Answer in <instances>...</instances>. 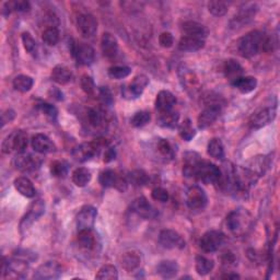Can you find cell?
Masks as SVG:
<instances>
[{
	"label": "cell",
	"mask_w": 280,
	"mask_h": 280,
	"mask_svg": "<svg viewBox=\"0 0 280 280\" xmlns=\"http://www.w3.org/2000/svg\"><path fill=\"white\" fill-rule=\"evenodd\" d=\"M238 50L242 57L252 58L262 50H271V40L260 31H252L240 38Z\"/></svg>",
	"instance_id": "1"
},
{
	"label": "cell",
	"mask_w": 280,
	"mask_h": 280,
	"mask_svg": "<svg viewBox=\"0 0 280 280\" xmlns=\"http://www.w3.org/2000/svg\"><path fill=\"white\" fill-rule=\"evenodd\" d=\"M107 146L108 142L106 139H95L92 142H87L76 147L73 151V157L78 162H87L99 154L102 148Z\"/></svg>",
	"instance_id": "2"
},
{
	"label": "cell",
	"mask_w": 280,
	"mask_h": 280,
	"mask_svg": "<svg viewBox=\"0 0 280 280\" xmlns=\"http://www.w3.org/2000/svg\"><path fill=\"white\" fill-rule=\"evenodd\" d=\"M28 135L22 130L15 132L10 134L6 138L2 145V150L5 154H9L12 151H16L18 153L25 152V149L28 148Z\"/></svg>",
	"instance_id": "3"
},
{
	"label": "cell",
	"mask_w": 280,
	"mask_h": 280,
	"mask_svg": "<svg viewBox=\"0 0 280 280\" xmlns=\"http://www.w3.org/2000/svg\"><path fill=\"white\" fill-rule=\"evenodd\" d=\"M251 225V217L246 211L234 210L227 217V227L236 236H242Z\"/></svg>",
	"instance_id": "4"
},
{
	"label": "cell",
	"mask_w": 280,
	"mask_h": 280,
	"mask_svg": "<svg viewBox=\"0 0 280 280\" xmlns=\"http://www.w3.org/2000/svg\"><path fill=\"white\" fill-rule=\"evenodd\" d=\"M28 262L20 258L15 257V259L7 260L4 257L2 267L3 278H24L28 273Z\"/></svg>",
	"instance_id": "5"
},
{
	"label": "cell",
	"mask_w": 280,
	"mask_h": 280,
	"mask_svg": "<svg viewBox=\"0 0 280 280\" xmlns=\"http://www.w3.org/2000/svg\"><path fill=\"white\" fill-rule=\"evenodd\" d=\"M208 203L207 194L199 186H192L186 192V205L191 210H203Z\"/></svg>",
	"instance_id": "6"
},
{
	"label": "cell",
	"mask_w": 280,
	"mask_h": 280,
	"mask_svg": "<svg viewBox=\"0 0 280 280\" xmlns=\"http://www.w3.org/2000/svg\"><path fill=\"white\" fill-rule=\"evenodd\" d=\"M225 234L220 231H208L200 239V249L205 253L217 252L225 243Z\"/></svg>",
	"instance_id": "7"
},
{
	"label": "cell",
	"mask_w": 280,
	"mask_h": 280,
	"mask_svg": "<svg viewBox=\"0 0 280 280\" xmlns=\"http://www.w3.org/2000/svg\"><path fill=\"white\" fill-rule=\"evenodd\" d=\"M257 6L255 4H246L243 7H241L238 11V14L233 17L230 22L231 29H240L244 27L245 24L250 23L254 17L256 16Z\"/></svg>",
	"instance_id": "8"
},
{
	"label": "cell",
	"mask_w": 280,
	"mask_h": 280,
	"mask_svg": "<svg viewBox=\"0 0 280 280\" xmlns=\"http://www.w3.org/2000/svg\"><path fill=\"white\" fill-rule=\"evenodd\" d=\"M97 216L96 208L93 206H84L76 217V225L78 231L92 230Z\"/></svg>",
	"instance_id": "9"
},
{
	"label": "cell",
	"mask_w": 280,
	"mask_h": 280,
	"mask_svg": "<svg viewBox=\"0 0 280 280\" xmlns=\"http://www.w3.org/2000/svg\"><path fill=\"white\" fill-rule=\"evenodd\" d=\"M159 243L166 250H182L185 247V241L180 233L174 230H162L159 234Z\"/></svg>",
	"instance_id": "10"
},
{
	"label": "cell",
	"mask_w": 280,
	"mask_h": 280,
	"mask_svg": "<svg viewBox=\"0 0 280 280\" xmlns=\"http://www.w3.org/2000/svg\"><path fill=\"white\" fill-rule=\"evenodd\" d=\"M73 56L76 58L78 64L82 66H89L95 60V51L92 46L86 43H76L71 45Z\"/></svg>",
	"instance_id": "11"
},
{
	"label": "cell",
	"mask_w": 280,
	"mask_h": 280,
	"mask_svg": "<svg viewBox=\"0 0 280 280\" xmlns=\"http://www.w3.org/2000/svg\"><path fill=\"white\" fill-rule=\"evenodd\" d=\"M45 212V203L42 199H36L35 201L31 204L29 207L28 212L25 213V216L22 218L20 223V230L23 232L24 230L29 229V228L33 225V222L41 218Z\"/></svg>",
	"instance_id": "12"
},
{
	"label": "cell",
	"mask_w": 280,
	"mask_h": 280,
	"mask_svg": "<svg viewBox=\"0 0 280 280\" xmlns=\"http://www.w3.org/2000/svg\"><path fill=\"white\" fill-rule=\"evenodd\" d=\"M148 83H149V79L147 76L145 75L136 76L128 86L124 87L122 89L123 96L126 97V99H137V97H139L142 94V92H144L146 87L148 86Z\"/></svg>",
	"instance_id": "13"
},
{
	"label": "cell",
	"mask_w": 280,
	"mask_h": 280,
	"mask_svg": "<svg viewBox=\"0 0 280 280\" xmlns=\"http://www.w3.org/2000/svg\"><path fill=\"white\" fill-rule=\"evenodd\" d=\"M130 210L142 219H154L158 216L157 209L145 197L136 198L130 206Z\"/></svg>",
	"instance_id": "14"
},
{
	"label": "cell",
	"mask_w": 280,
	"mask_h": 280,
	"mask_svg": "<svg viewBox=\"0 0 280 280\" xmlns=\"http://www.w3.org/2000/svg\"><path fill=\"white\" fill-rule=\"evenodd\" d=\"M276 117V110L272 107L260 108L254 113L250 119V126L253 129L263 128L268 125Z\"/></svg>",
	"instance_id": "15"
},
{
	"label": "cell",
	"mask_w": 280,
	"mask_h": 280,
	"mask_svg": "<svg viewBox=\"0 0 280 280\" xmlns=\"http://www.w3.org/2000/svg\"><path fill=\"white\" fill-rule=\"evenodd\" d=\"M62 275V267L57 262H46L37 267L33 278L40 280H51L60 278Z\"/></svg>",
	"instance_id": "16"
},
{
	"label": "cell",
	"mask_w": 280,
	"mask_h": 280,
	"mask_svg": "<svg viewBox=\"0 0 280 280\" xmlns=\"http://www.w3.org/2000/svg\"><path fill=\"white\" fill-rule=\"evenodd\" d=\"M14 165L19 171L32 172L41 165V160L29 153H18L14 159Z\"/></svg>",
	"instance_id": "17"
},
{
	"label": "cell",
	"mask_w": 280,
	"mask_h": 280,
	"mask_svg": "<svg viewBox=\"0 0 280 280\" xmlns=\"http://www.w3.org/2000/svg\"><path fill=\"white\" fill-rule=\"evenodd\" d=\"M77 28L83 37L90 38L96 33L97 21L92 15H80L77 19Z\"/></svg>",
	"instance_id": "18"
},
{
	"label": "cell",
	"mask_w": 280,
	"mask_h": 280,
	"mask_svg": "<svg viewBox=\"0 0 280 280\" xmlns=\"http://www.w3.org/2000/svg\"><path fill=\"white\" fill-rule=\"evenodd\" d=\"M221 114V106L219 104H210L203 112H201L197 119V124L199 129H206L210 127L216 122Z\"/></svg>",
	"instance_id": "19"
},
{
	"label": "cell",
	"mask_w": 280,
	"mask_h": 280,
	"mask_svg": "<svg viewBox=\"0 0 280 280\" xmlns=\"http://www.w3.org/2000/svg\"><path fill=\"white\" fill-rule=\"evenodd\" d=\"M31 145L32 148L34 149V151L42 154L56 151V146L54 145V142L51 141L47 136L43 134H37L33 136V138L31 140Z\"/></svg>",
	"instance_id": "20"
},
{
	"label": "cell",
	"mask_w": 280,
	"mask_h": 280,
	"mask_svg": "<svg viewBox=\"0 0 280 280\" xmlns=\"http://www.w3.org/2000/svg\"><path fill=\"white\" fill-rule=\"evenodd\" d=\"M182 33L183 36H191V37H196L205 40L208 35V29L201 23H198L196 21H186L181 27Z\"/></svg>",
	"instance_id": "21"
},
{
	"label": "cell",
	"mask_w": 280,
	"mask_h": 280,
	"mask_svg": "<svg viewBox=\"0 0 280 280\" xmlns=\"http://www.w3.org/2000/svg\"><path fill=\"white\" fill-rule=\"evenodd\" d=\"M101 49L103 55L108 60L116 57L119 53V42H117L116 37L108 32L104 33L101 37Z\"/></svg>",
	"instance_id": "22"
},
{
	"label": "cell",
	"mask_w": 280,
	"mask_h": 280,
	"mask_svg": "<svg viewBox=\"0 0 280 280\" xmlns=\"http://www.w3.org/2000/svg\"><path fill=\"white\" fill-rule=\"evenodd\" d=\"M175 104H177V97L170 91H160L155 99V108L159 110V113L169 112L172 110Z\"/></svg>",
	"instance_id": "23"
},
{
	"label": "cell",
	"mask_w": 280,
	"mask_h": 280,
	"mask_svg": "<svg viewBox=\"0 0 280 280\" xmlns=\"http://www.w3.org/2000/svg\"><path fill=\"white\" fill-rule=\"evenodd\" d=\"M141 263L140 253L137 251H128L123 254L122 257V266L127 272L134 271L138 268Z\"/></svg>",
	"instance_id": "24"
},
{
	"label": "cell",
	"mask_w": 280,
	"mask_h": 280,
	"mask_svg": "<svg viewBox=\"0 0 280 280\" xmlns=\"http://www.w3.org/2000/svg\"><path fill=\"white\" fill-rule=\"evenodd\" d=\"M223 73L226 78L231 82V84L238 80L239 78L243 77V68L241 65L234 60H229L225 63L223 66Z\"/></svg>",
	"instance_id": "25"
},
{
	"label": "cell",
	"mask_w": 280,
	"mask_h": 280,
	"mask_svg": "<svg viewBox=\"0 0 280 280\" xmlns=\"http://www.w3.org/2000/svg\"><path fill=\"white\" fill-rule=\"evenodd\" d=\"M205 46V40L191 36H182L179 42V49L183 51H197Z\"/></svg>",
	"instance_id": "26"
},
{
	"label": "cell",
	"mask_w": 280,
	"mask_h": 280,
	"mask_svg": "<svg viewBox=\"0 0 280 280\" xmlns=\"http://www.w3.org/2000/svg\"><path fill=\"white\" fill-rule=\"evenodd\" d=\"M157 272L164 279L174 278L179 272V265L174 260H162L157 266Z\"/></svg>",
	"instance_id": "27"
},
{
	"label": "cell",
	"mask_w": 280,
	"mask_h": 280,
	"mask_svg": "<svg viewBox=\"0 0 280 280\" xmlns=\"http://www.w3.org/2000/svg\"><path fill=\"white\" fill-rule=\"evenodd\" d=\"M78 244L81 249L92 251L96 247V238L92 230L78 231Z\"/></svg>",
	"instance_id": "28"
},
{
	"label": "cell",
	"mask_w": 280,
	"mask_h": 280,
	"mask_svg": "<svg viewBox=\"0 0 280 280\" xmlns=\"http://www.w3.org/2000/svg\"><path fill=\"white\" fill-rule=\"evenodd\" d=\"M16 190L20 193L22 196L27 198H32L35 196V187L33 183L28 178H18L15 180Z\"/></svg>",
	"instance_id": "29"
},
{
	"label": "cell",
	"mask_w": 280,
	"mask_h": 280,
	"mask_svg": "<svg viewBox=\"0 0 280 280\" xmlns=\"http://www.w3.org/2000/svg\"><path fill=\"white\" fill-rule=\"evenodd\" d=\"M51 79L58 84H67L70 82L71 78H73V74L68 67L63 66V65H58V66L54 67L51 70Z\"/></svg>",
	"instance_id": "30"
},
{
	"label": "cell",
	"mask_w": 280,
	"mask_h": 280,
	"mask_svg": "<svg viewBox=\"0 0 280 280\" xmlns=\"http://www.w3.org/2000/svg\"><path fill=\"white\" fill-rule=\"evenodd\" d=\"M234 88H237L241 93H250L257 87V80L254 77H241L232 83Z\"/></svg>",
	"instance_id": "31"
},
{
	"label": "cell",
	"mask_w": 280,
	"mask_h": 280,
	"mask_svg": "<svg viewBox=\"0 0 280 280\" xmlns=\"http://www.w3.org/2000/svg\"><path fill=\"white\" fill-rule=\"evenodd\" d=\"M180 120V115L174 110H169V112L160 113L158 117V125L164 128H175L178 126Z\"/></svg>",
	"instance_id": "32"
},
{
	"label": "cell",
	"mask_w": 280,
	"mask_h": 280,
	"mask_svg": "<svg viewBox=\"0 0 280 280\" xmlns=\"http://www.w3.org/2000/svg\"><path fill=\"white\" fill-rule=\"evenodd\" d=\"M31 10V5L25 0H19V2H8L4 5L3 15L9 16L12 11L16 12H29Z\"/></svg>",
	"instance_id": "33"
},
{
	"label": "cell",
	"mask_w": 280,
	"mask_h": 280,
	"mask_svg": "<svg viewBox=\"0 0 280 280\" xmlns=\"http://www.w3.org/2000/svg\"><path fill=\"white\" fill-rule=\"evenodd\" d=\"M207 152L213 159L222 160L225 158V147L222 141L218 138L211 139L209 141V144H208Z\"/></svg>",
	"instance_id": "34"
},
{
	"label": "cell",
	"mask_w": 280,
	"mask_h": 280,
	"mask_svg": "<svg viewBox=\"0 0 280 280\" xmlns=\"http://www.w3.org/2000/svg\"><path fill=\"white\" fill-rule=\"evenodd\" d=\"M14 88L19 91V92H29V91L32 89L34 84V80L33 78L27 76V75H20V76H17L15 79H14Z\"/></svg>",
	"instance_id": "35"
},
{
	"label": "cell",
	"mask_w": 280,
	"mask_h": 280,
	"mask_svg": "<svg viewBox=\"0 0 280 280\" xmlns=\"http://www.w3.org/2000/svg\"><path fill=\"white\" fill-rule=\"evenodd\" d=\"M91 172L87 167H78L73 173V182L78 187H84L91 181Z\"/></svg>",
	"instance_id": "36"
},
{
	"label": "cell",
	"mask_w": 280,
	"mask_h": 280,
	"mask_svg": "<svg viewBox=\"0 0 280 280\" xmlns=\"http://www.w3.org/2000/svg\"><path fill=\"white\" fill-rule=\"evenodd\" d=\"M213 267H214V263L212 259L201 255H198L196 257V265H195V268H196L198 275L200 276L208 275V273L213 269Z\"/></svg>",
	"instance_id": "37"
},
{
	"label": "cell",
	"mask_w": 280,
	"mask_h": 280,
	"mask_svg": "<svg viewBox=\"0 0 280 280\" xmlns=\"http://www.w3.org/2000/svg\"><path fill=\"white\" fill-rule=\"evenodd\" d=\"M120 177L116 174L115 171L113 170H104L103 172L100 173L99 177V182L102 187H116L117 182H119Z\"/></svg>",
	"instance_id": "38"
},
{
	"label": "cell",
	"mask_w": 280,
	"mask_h": 280,
	"mask_svg": "<svg viewBox=\"0 0 280 280\" xmlns=\"http://www.w3.org/2000/svg\"><path fill=\"white\" fill-rule=\"evenodd\" d=\"M128 181L134 186H144L149 182V175L144 170H135L128 175Z\"/></svg>",
	"instance_id": "39"
},
{
	"label": "cell",
	"mask_w": 280,
	"mask_h": 280,
	"mask_svg": "<svg viewBox=\"0 0 280 280\" xmlns=\"http://www.w3.org/2000/svg\"><path fill=\"white\" fill-rule=\"evenodd\" d=\"M50 174L54 178L64 179L68 174V164L65 161L56 160L50 164Z\"/></svg>",
	"instance_id": "40"
},
{
	"label": "cell",
	"mask_w": 280,
	"mask_h": 280,
	"mask_svg": "<svg viewBox=\"0 0 280 280\" xmlns=\"http://www.w3.org/2000/svg\"><path fill=\"white\" fill-rule=\"evenodd\" d=\"M179 132L182 139H184L185 141H191L195 137V135H196V132H195V129L192 125V122L188 119L184 120L181 123V125L179 127Z\"/></svg>",
	"instance_id": "41"
},
{
	"label": "cell",
	"mask_w": 280,
	"mask_h": 280,
	"mask_svg": "<svg viewBox=\"0 0 280 280\" xmlns=\"http://www.w3.org/2000/svg\"><path fill=\"white\" fill-rule=\"evenodd\" d=\"M104 113L99 108H90L88 110L89 124L94 128H100L104 125Z\"/></svg>",
	"instance_id": "42"
},
{
	"label": "cell",
	"mask_w": 280,
	"mask_h": 280,
	"mask_svg": "<svg viewBox=\"0 0 280 280\" xmlns=\"http://www.w3.org/2000/svg\"><path fill=\"white\" fill-rule=\"evenodd\" d=\"M229 5L220 0H213V2L208 3V10L214 17H222L228 12Z\"/></svg>",
	"instance_id": "43"
},
{
	"label": "cell",
	"mask_w": 280,
	"mask_h": 280,
	"mask_svg": "<svg viewBox=\"0 0 280 280\" xmlns=\"http://www.w3.org/2000/svg\"><path fill=\"white\" fill-rule=\"evenodd\" d=\"M96 279H108V280H115L119 278V271H117L116 267L113 265H104L101 267L99 272L95 276Z\"/></svg>",
	"instance_id": "44"
},
{
	"label": "cell",
	"mask_w": 280,
	"mask_h": 280,
	"mask_svg": "<svg viewBox=\"0 0 280 280\" xmlns=\"http://www.w3.org/2000/svg\"><path fill=\"white\" fill-rule=\"evenodd\" d=\"M43 42L48 45V46H55V45L60 42V32L57 28H49L45 29L42 34Z\"/></svg>",
	"instance_id": "45"
},
{
	"label": "cell",
	"mask_w": 280,
	"mask_h": 280,
	"mask_svg": "<svg viewBox=\"0 0 280 280\" xmlns=\"http://www.w3.org/2000/svg\"><path fill=\"white\" fill-rule=\"evenodd\" d=\"M151 120V115L147 110H140V112H137L133 117L132 120H130V124L134 127L137 128H140V127H144L146 126L147 124L150 122Z\"/></svg>",
	"instance_id": "46"
},
{
	"label": "cell",
	"mask_w": 280,
	"mask_h": 280,
	"mask_svg": "<svg viewBox=\"0 0 280 280\" xmlns=\"http://www.w3.org/2000/svg\"><path fill=\"white\" fill-rule=\"evenodd\" d=\"M108 76L112 78V79H124V78L128 77L132 74V69L126 66H113L108 69Z\"/></svg>",
	"instance_id": "47"
},
{
	"label": "cell",
	"mask_w": 280,
	"mask_h": 280,
	"mask_svg": "<svg viewBox=\"0 0 280 280\" xmlns=\"http://www.w3.org/2000/svg\"><path fill=\"white\" fill-rule=\"evenodd\" d=\"M22 43L24 49L27 50V53H29L32 56L36 55V50H37V45L36 42L29 32H24L22 33Z\"/></svg>",
	"instance_id": "48"
},
{
	"label": "cell",
	"mask_w": 280,
	"mask_h": 280,
	"mask_svg": "<svg viewBox=\"0 0 280 280\" xmlns=\"http://www.w3.org/2000/svg\"><path fill=\"white\" fill-rule=\"evenodd\" d=\"M157 148L162 157H164L165 159H173L174 150L166 139H160L157 144Z\"/></svg>",
	"instance_id": "49"
},
{
	"label": "cell",
	"mask_w": 280,
	"mask_h": 280,
	"mask_svg": "<svg viewBox=\"0 0 280 280\" xmlns=\"http://www.w3.org/2000/svg\"><path fill=\"white\" fill-rule=\"evenodd\" d=\"M80 84L81 88L83 90V92L88 95H93L95 92V84L92 79V77H90L88 75H83L80 79Z\"/></svg>",
	"instance_id": "50"
},
{
	"label": "cell",
	"mask_w": 280,
	"mask_h": 280,
	"mask_svg": "<svg viewBox=\"0 0 280 280\" xmlns=\"http://www.w3.org/2000/svg\"><path fill=\"white\" fill-rule=\"evenodd\" d=\"M38 107H40V109L42 110V112L45 115H46L50 121H54L55 122L57 120L58 110H57V108L54 105H51V104H49V103H41L40 105H38Z\"/></svg>",
	"instance_id": "51"
},
{
	"label": "cell",
	"mask_w": 280,
	"mask_h": 280,
	"mask_svg": "<svg viewBox=\"0 0 280 280\" xmlns=\"http://www.w3.org/2000/svg\"><path fill=\"white\" fill-rule=\"evenodd\" d=\"M151 197L153 200L160 201V203H166L169 198H170L167 191L162 187H155L154 190H152Z\"/></svg>",
	"instance_id": "52"
},
{
	"label": "cell",
	"mask_w": 280,
	"mask_h": 280,
	"mask_svg": "<svg viewBox=\"0 0 280 280\" xmlns=\"http://www.w3.org/2000/svg\"><path fill=\"white\" fill-rule=\"evenodd\" d=\"M99 95H100L101 101L105 104V105H112L114 102L113 94L107 87H101L99 89Z\"/></svg>",
	"instance_id": "53"
},
{
	"label": "cell",
	"mask_w": 280,
	"mask_h": 280,
	"mask_svg": "<svg viewBox=\"0 0 280 280\" xmlns=\"http://www.w3.org/2000/svg\"><path fill=\"white\" fill-rule=\"evenodd\" d=\"M159 43L162 47L170 48L174 44V37L170 32H163V33H161L159 36Z\"/></svg>",
	"instance_id": "54"
},
{
	"label": "cell",
	"mask_w": 280,
	"mask_h": 280,
	"mask_svg": "<svg viewBox=\"0 0 280 280\" xmlns=\"http://www.w3.org/2000/svg\"><path fill=\"white\" fill-rule=\"evenodd\" d=\"M15 257L16 258H20L22 260H25V262H32V260L36 259V255L34 253H31L30 251H25V250H19L15 253Z\"/></svg>",
	"instance_id": "55"
},
{
	"label": "cell",
	"mask_w": 280,
	"mask_h": 280,
	"mask_svg": "<svg viewBox=\"0 0 280 280\" xmlns=\"http://www.w3.org/2000/svg\"><path fill=\"white\" fill-rule=\"evenodd\" d=\"M15 117H16V112L14 109H11V108L6 109L5 112H3V114H2V126H5L6 124H8V123H11L15 120Z\"/></svg>",
	"instance_id": "56"
},
{
	"label": "cell",
	"mask_w": 280,
	"mask_h": 280,
	"mask_svg": "<svg viewBox=\"0 0 280 280\" xmlns=\"http://www.w3.org/2000/svg\"><path fill=\"white\" fill-rule=\"evenodd\" d=\"M44 20H45V23H46V25H47L46 29L57 28L58 23H60V21H58L57 16H55L54 14H47L46 16L44 17Z\"/></svg>",
	"instance_id": "57"
},
{
	"label": "cell",
	"mask_w": 280,
	"mask_h": 280,
	"mask_svg": "<svg viewBox=\"0 0 280 280\" xmlns=\"http://www.w3.org/2000/svg\"><path fill=\"white\" fill-rule=\"evenodd\" d=\"M116 158V152H115V149L114 148H108L105 150V153H104V159L103 161L105 162V163H109V162H112L113 160H115Z\"/></svg>",
	"instance_id": "58"
},
{
	"label": "cell",
	"mask_w": 280,
	"mask_h": 280,
	"mask_svg": "<svg viewBox=\"0 0 280 280\" xmlns=\"http://www.w3.org/2000/svg\"><path fill=\"white\" fill-rule=\"evenodd\" d=\"M50 95L51 97H54V99H56L57 101H62L64 100V94L62 91L60 89H56V88H53L50 90Z\"/></svg>",
	"instance_id": "59"
},
{
	"label": "cell",
	"mask_w": 280,
	"mask_h": 280,
	"mask_svg": "<svg viewBox=\"0 0 280 280\" xmlns=\"http://www.w3.org/2000/svg\"><path fill=\"white\" fill-rule=\"evenodd\" d=\"M222 260H223L225 264L230 265V264L234 263V260H236V258H234V255H233L231 252H228V253H226L225 255H223Z\"/></svg>",
	"instance_id": "60"
},
{
	"label": "cell",
	"mask_w": 280,
	"mask_h": 280,
	"mask_svg": "<svg viewBox=\"0 0 280 280\" xmlns=\"http://www.w3.org/2000/svg\"><path fill=\"white\" fill-rule=\"evenodd\" d=\"M222 279H240V276L238 273H226V275L221 276Z\"/></svg>",
	"instance_id": "61"
}]
</instances>
